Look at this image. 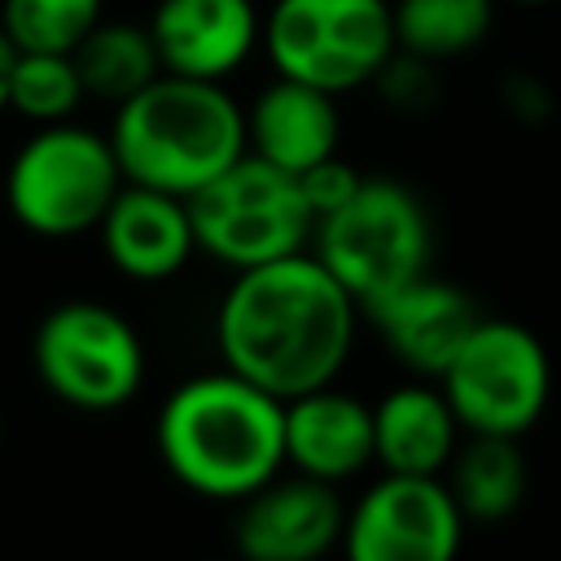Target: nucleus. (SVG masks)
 I'll return each mask as SVG.
<instances>
[{
	"label": "nucleus",
	"mask_w": 561,
	"mask_h": 561,
	"mask_svg": "<svg viewBox=\"0 0 561 561\" xmlns=\"http://www.w3.org/2000/svg\"><path fill=\"white\" fill-rule=\"evenodd\" d=\"M359 316V302L311 250L241 267L215 307L219 364L294 399L342 377Z\"/></svg>",
	"instance_id": "nucleus-1"
},
{
	"label": "nucleus",
	"mask_w": 561,
	"mask_h": 561,
	"mask_svg": "<svg viewBox=\"0 0 561 561\" xmlns=\"http://www.w3.org/2000/svg\"><path fill=\"white\" fill-rule=\"evenodd\" d=\"M153 447L184 491L241 504L285 469V399L219 364L162 399Z\"/></svg>",
	"instance_id": "nucleus-2"
},
{
	"label": "nucleus",
	"mask_w": 561,
	"mask_h": 561,
	"mask_svg": "<svg viewBox=\"0 0 561 561\" xmlns=\"http://www.w3.org/2000/svg\"><path fill=\"white\" fill-rule=\"evenodd\" d=\"M105 136L123 180L188 197L245 153V110L219 79L162 70L114 105Z\"/></svg>",
	"instance_id": "nucleus-3"
},
{
	"label": "nucleus",
	"mask_w": 561,
	"mask_h": 561,
	"mask_svg": "<svg viewBox=\"0 0 561 561\" xmlns=\"http://www.w3.org/2000/svg\"><path fill=\"white\" fill-rule=\"evenodd\" d=\"M311 254L364 307L430 272L434 224L425 202L394 175H359L346 202L324 210L311 232Z\"/></svg>",
	"instance_id": "nucleus-4"
},
{
	"label": "nucleus",
	"mask_w": 561,
	"mask_h": 561,
	"mask_svg": "<svg viewBox=\"0 0 561 561\" xmlns=\"http://www.w3.org/2000/svg\"><path fill=\"white\" fill-rule=\"evenodd\" d=\"M188 215L197 250L232 272L311 250L316 232V210L298 175L250 149L188 193Z\"/></svg>",
	"instance_id": "nucleus-5"
},
{
	"label": "nucleus",
	"mask_w": 561,
	"mask_h": 561,
	"mask_svg": "<svg viewBox=\"0 0 561 561\" xmlns=\"http://www.w3.org/2000/svg\"><path fill=\"white\" fill-rule=\"evenodd\" d=\"M123 188V167L110 136L66 118L44 123L18 145L4 171L9 215L48 241L96 232L105 206Z\"/></svg>",
	"instance_id": "nucleus-6"
},
{
	"label": "nucleus",
	"mask_w": 561,
	"mask_h": 561,
	"mask_svg": "<svg viewBox=\"0 0 561 561\" xmlns=\"http://www.w3.org/2000/svg\"><path fill=\"white\" fill-rule=\"evenodd\" d=\"M39 386L79 412H114L145 386V342L136 324L96 298L48 307L31 333Z\"/></svg>",
	"instance_id": "nucleus-7"
},
{
	"label": "nucleus",
	"mask_w": 561,
	"mask_h": 561,
	"mask_svg": "<svg viewBox=\"0 0 561 561\" xmlns=\"http://www.w3.org/2000/svg\"><path fill=\"white\" fill-rule=\"evenodd\" d=\"M259 48L276 75L342 96L373 83L399 44L390 0H276Z\"/></svg>",
	"instance_id": "nucleus-8"
},
{
	"label": "nucleus",
	"mask_w": 561,
	"mask_h": 561,
	"mask_svg": "<svg viewBox=\"0 0 561 561\" xmlns=\"http://www.w3.org/2000/svg\"><path fill=\"white\" fill-rule=\"evenodd\" d=\"M465 434L522 438L552 399V359L535 329L482 316L451 364L434 377Z\"/></svg>",
	"instance_id": "nucleus-9"
},
{
	"label": "nucleus",
	"mask_w": 561,
	"mask_h": 561,
	"mask_svg": "<svg viewBox=\"0 0 561 561\" xmlns=\"http://www.w3.org/2000/svg\"><path fill=\"white\" fill-rule=\"evenodd\" d=\"M465 513L443 473H390L346 508L342 552L351 561H447L460 552Z\"/></svg>",
	"instance_id": "nucleus-10"
},
{
	"label": "nucleus",
	"mask_w": 561,
	"mask_h": 561,
	"mask_svg": "<svg viewBox=\"0 0 561 561\" xmlns=\"http://www.w3.org/2000/svg\"><path fill=\"white\" fill-rule=\"evenodd\" d=\"M346 504L333 482L311 473H276L250 491L232 522V543L250 561H316L342 543Z\"/></svg>",
	"instance_id": "nucleus-11"
},
{
	"label": "nucleus",
	"mask_w": 561,
	"mask_h": 561,
	"mask_svg": "<svg viewBox=\"0 0 561 561\" xmlns=\"http://www.w3.org/2000/svg\"><path fill=\"white\" fill-rule=\"evenodd\" d=\"M364 320L377 329L386 351L408 373L434 381L451 364L460 342L473 333L482 311H478L473 294H465L456 280L425 272V276L399 285L394 294L377 298L373 307H364Z\"/></svg>",
	"instance_id": "nucleus-12"
},
{
	"label": "nucleus",
	"mask_w": 561,
	"mask_h": 561,
	"mask_svg": "<svg viewBox=\"0 0 561 561\" xmlns=\"http://www.w3.org/2000/svg\"><path fill=\"white\" fill-rule=\"evenodd\" d=\"M96 241L118 276L145 285L171 280L197 254L188 197L123 180V188L114 193L96 224Z\"/></svg>",
	"instance_id": "nucleus-13"
},
{
	"label": "nucleus",
	"mask_w": 561,
	"mask_h": 561,
	"mask_svg": "<svg viewBox=\"0 0 561 561\" xmlns=\"http://www.w3.org/2000/svg\"><path fill=\"white\" fill-rule=\"evenodd\" d=\"M145 26L162 70L219 83L263 44V13L254 0H158Z\"/></svg>",
	"instance_id": "nucleus-14"
},
{
	"label": "nucleus",
	"mask_w": 561,
	"mask_h": 561,
	"mask_svg": "<svg viewBox=\"0 0 561 561\" xmlns=\"http://www.w3.org/2000/svg\"><path fill=\"white\" fill-rule=\"evenodd\" d=\"M285 465L320 482H351L373 465V403L337 381L285 399Z\"/></svg>",
	"instance_id": "nucleus-15"
},
{
	"label": "nucleus",
	"mask_w": 561,
	"mask_h": 561,
	"mask_svg": "<svg viewBox=\"0 0 561 561\" xmlns=\"http://www.w3.org/2000/svg\"><path fill=\"white\" fill-rule=\"evenodd\" d=\"M337 140H342L337 96L302 79L276 75L245 105V149L294 175L333 158Z\"/></svg>",
	"instance_id": "nucleus-16"
},
{
	"label": "nucleus",
	"mask_w": 561,
	"mask_h": 561,
	"mask_svg": "<svg viewBox=\"0 0 561 561\" xmlns=\"http://www.w3.org/2000/svg\"><path fill=\"white\" fill-rule=\"evenodd\" d=\"M460 434L443 386L430 377L403 381L373 403V465L390 473H443Z\"/></svg>",
	"instance_id": "nucleus-17"
},
{
	"label": "nucleus",
	"mask_w": 561,
	"mask_h": 561,
	"mask_svg": "<svg viewBox=\"0 0 561 561\" xmlns=\"http://www.w3.org/2000/svg\"><path fill=\"white\" fill-rule=\"evenodd\" d=\"M443 473L465 522H482V526L513 517L530 486L526 456L517 438L504 434H469L465 443H456Z\"/></svg>",
	"instance_id": "nucleus-18"
},
{
	"label": "nucleus",
	"mask_w": 561,
	"mask_h": 561,
	"mask_svg": "<svg viewBox=\"0 0 561 561\" xmlns=\"http://www.w3.org/2000/svg\"><path fill=\"white\" fill-rule=\"evenodd\" d=\"M70 57L79 66L83 92L92 101H105V105L127 101L153 75H162V61H158L149 26L145 22H123V18H101L79 39V48Z\"/></svg>",
	"instance_id": "nucleus-19"
},
{
	"label": "nucleus",
	"mask_w": 561,
	"mask_h": 561,
	"mask_svg": "<svg viewBox=\"0 0 561 561\" xmlns=\"http://www.w3.org/2000/svg\"><path fill=\"white\" fill-rule=\"evenodd\" d=\"M394 44L425 61L473 53L495 22V0H390Z\"/></svg>",
	"instance_id": "nucleus-20"
},
{
	"label": "nucleus",
	"mask_w": 561,
	"mask_h": 561,
	"mask_svg": "<svg viewBox=\"0 0 561 561\" xmlns=\"http://www.w3.org/2000/svg\"><path fill=\"white\" fill-rule=\"evenodd\" d=\"M88 101L70 53H18L9 70V110L35 127L66 123Z\"/></svg>",
	"instance_id": "nucleus-21"
},
{
	"label": "nucleus",
	"mask_w": 561,
	"mask_h": 561,
	"mask_svg": "<svg viewBox=\"0 0 561 561\" xmlns=\"http://www.w3.org/2000/svg\"><path fill=\"white\" fill-rule=\"evenodd\" d=\"M105 18V0H0V26L18 53H75Z\"/></svg>",
	"instance_id": "nucleus-22"
},
{
	"label": "nucleus",
	"mask_w": 561,
	"mask_h": 561,
	"mask_svg": "<svg viewBox=\"0 0 561 561\" xmlns=\"http://www.w3.org/2000/svg\"><path fill=\"white\" fill-rule=\"evenodd\" d=\"M373 83H377L381 96H386L394 110H403V114H421V110H430V105L438 101L434 61L412 57V53H403V48H394V57L377 70Z\"/></svg>",
	"instance_id": "nucleus-23"
},
{
	"label": "nucleus",
	"mask_w": 561,
	"mask_h": 561,
	"mask_svg": "<svg viewBox=\"0 0 561 561\" xmlns=\"http://www.w3.org/2000/svg\"><path fill=\"white\" fill-rule=\"evenodd\" d=\"M298 184H302V193H307V202H311V210H316V219H320L324 210H333L337 202L351 197V188L359 184V171L346 167V162L333 153V158H324V162L298 171Z\"/></svg>",
	"instance_id": "nucleus-24"
},
{
	"label": "nucleus",
	"mask_w": 561,
	"mask_h": 561,
	"mask_svg": "<svg viewBox=\"0 0 561 561\" xmlns=\"http://www.w3.org/2000/svg\"><path fill=\"white\" fill-rule=\"evenodd\" d=\"M500 101H504V110H508L517 123H526V127L552 118V88H548L539 75H508L504 88H500Z\"/></svg>",
	"instance_id": "nucleus-25"
},
{
	"label": "nucleus",
	"mask_w": 561,
	"mask_h": 561,
	"mask_svg": "<svg viewBox=\"0 0 561 561\" xmlns=\"http://www.w3.org/2000/svg\"><path fill=\"white\" fill-rule=\"evenodd\" d=\"M13 57H18V48H13V39L0 26V114L9 110V70H13Z\"/></svg>",
	"instance_id": "nucleus-26"
},
{
	"label": "nucleus",
	"mask_w": 561,
	"mask_h": 561,
	"mask_svg": "<svg viewBox=\"0 0 561 561\" xmlns=\"http://www.w3.org/2000/svg\"><path fill=\"white\" fill-rule=\"evenodd\" d=\"M508 4H552V0H508Z\"/></svg>",
	"instance_id": "nucleus-27"
}]
</instances>
